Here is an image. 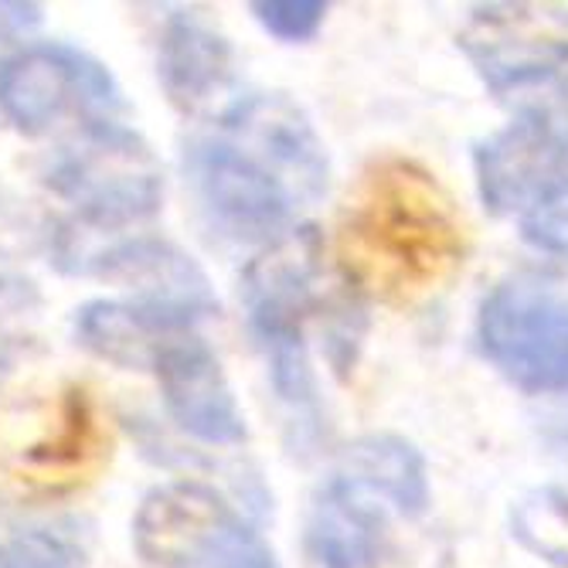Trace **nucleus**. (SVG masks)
I'll use <instances>...</instances> for the list:
<instances>
[{"mask_svg":"<svg viewBox=\"0 0 568 568\" xmlns=\"http://www.w3.org/2000/svg\"><path fill=\"white\" fill-rule=\"evenodd\" d=\"M106 283L133 290V300L161 310L184 324H197L219 314V296L209 280L184 248L164 239H130L106 252H99L92 266L82 270Z\"/></svg>","mask_w":568,"mask_h":568,"instance_id":"9b49d317","label":"nucleus"},{"mask_svg":"<svg viewBox=\"0 0 568 568\" xmlns=\"http://www.w3.org/2000/svg\"><path fill=\"white\" fill-rule=\"evenodd\" d=\"M477 347L525 395H568V293L538 273L500 280L477 310Z\"/></svg>","mask_w":568,"mask_h":568,"instance_id":"423d86ee","label":"nucleus"},{"mask_svg":"<svg viewBox=\"0 0 568 568\" xmlns=\"http://www.w3.org/2000/svg\"><path fill=\"white\" fill-rule=\"evenodd\" d=\"M463 260L467 232L433 171L382 158L361 174L337 229V266L354 293L412 306L439 293Z\"/></svg>","mask_w":568,"mask_h":568,"instance_id":"f03ea898","label":"nucleus"},{"mask_svg":"<svg viewBox=\"0 0 568 568\" xmlns=\"http://www.w3.org/2000/svg\"><path fill=\"white\" fill-rule=\"evenodd\" d=\"M123 106L113 72L72 44H28L0 65V113L21 133H48L72 113L113 120Z\"/></svg>","mask_w":568,"mask_h":568,"instance_id":"6e6552de","label":"nucleus"},{"mask_svg":"<svg viewBox=\"0 0 568 568\" xmlns=\"http://www.w3.org/2000/svg\"><path fill=\"white\" fill-rule=\"evenodd\" d=\"M85 545L79 535L34 525L0 538V568H85Z\"/></svg>","mask_w":568,"mask_h":568,"instance_id":"dca6fc26","label":"nucleus"},{"mask_svg":"<svg viewBox=\"0 0 568 568\" xmlns=\"http://www.w3.org/2000/svg\"><path fill=\"white\" fill-rule=\"evenodd\" d=\"M337 477L361 487L382 507H388V514H398L405 521L423 518L433 500L426 456L395 433L354 439L341 456Z\"/></svg>","mask_w":568,"mask_h":568,"instance_id":"f8f14e48","label":"nucleus"},{"mask_svg":"<svg viewBox=\"0 0 568 568\" xmlns=\"http://www.w3.org/2000/svg\"><path fill=\"white\" fill-rule=\"evenodd\" d=\"M158 79L184 113L209 106L232 82V44L194 14H174L158 48Z\"/></svg>","mask_w":568,"mask_h":568,"instance_id":"ddd939ff","label":"nucleus"},{"mask_svg":"<svg viewBox=\"0 0 568 568\" xmlns=\"http://www.w3.org/2000/svg\"><path fill=\"white\" fill-rule=\"evenodd\" d=\"M456 41L494 95L548 85L568 69V8L484 4Z\"/></svg>","mask_w":568,"mask_h":568,"instance_id":"1a4fd4ad","label":"nucleus"},{"mask_svg":"<svg viewBox=\"0 0 568 568\" xmlns=\"http://www.w3.org/2000/svg\"><path fill=\"white\" fill-rule=\"evenodd\" d=\"M474 178L484 209L514 225L568 209V82L528 99L477 143Z\"/></svg>","mask_w":568,"mask_h":568,"instance_id":"20e7f679","label":"nucleus"},{"mask_svg":"<svg viewBox=\"0 0 568 568\" xmlns=\"http://www.w3.org/2000/svg\"><path fill=\"white\" fill-rule=\"evenodd\" d=\"M181 171L201 222L235 245L286 239L331 187L321 133L283 92L229 102L209 130L187 136Z\"/></svg>","mask_w":568,"mask_h":568,"instance_id":"f257e3e1","label":"nucleus"},{"mask_svg":"<svg viewBox=\"0 0 568 568\" xmlns=\"http://www.w3.org/2000/svg\"><path fill=\"white\" fill-rule=\"evenodd\" d=\"M321 242L310 229L266 245L242 276V306L248 331L263 351L276 402L300 443H314L324 423L321 388L306 351V314L314 306Z\"/></svg>","mask_w":568,"mask_h":568,"instance_id":"7ed1b4c3","label":"nucleus"},{"mask_svg":"<svg viewBox=\"0 0 568 568\" xmlns=\"http://www.w3.org/2000/svg\"><path fill=\"white\" fill-rule=\"evenodd\" d=\"M184 331L194 327L136 300H92L82 310H75L79 344L95 357L130 372H150L164 341Z\"/></svg>","mask_w":568,"mask_h":568,"instance_id":"4468645a","label":"nucleus"},{"mask_svg":"<svg viewBox=\"0 0 568 568\" xmlns=\"http://www.w3.org/2000/svg\"><path fill=\"white\" fill-rule=\"evenodd\" d=\"M51 187L89 222L116 229L161 212L164 171L136 130H126L116 120H99L62 153L51 171Z\"/></svg>","mask_w":568,"mask_h":568,"instance_id":"0eeeda50","label":"nucleus"},{"mask_svg":"<svg viewBox=\"0 0 568 568\" xmlns=\"http://www.w3.org/2000/svg\"><path fill=\"white\" fill-rule=\"evenodd\" d=\"M150 372L158 375L164 408L181 433L222 449L242 446L248 439L245 412L232 392L222 361L194 331L164 341Z\"/></svg>","mask_w":568,"mask_h":568,"instance_id":"9d476101","label":"nucleus"},{"mask_svg":"<svg viewBox=\"0 0 568 568\" xmlns=\"http://www.w3.org/2000/svg\"><path fill=\"white\" fill-rule=\"evenodd\" d=\"M248 11L255 24L280 44H306L321 34L331 8L324 0H260Z\"/></svg>","mask_w":568,"mask_h":568,"instance_id":"f3484780","label":"nucleus"},{"mask_svg":"<svg viewBox=\"0 0 568 568\" xmlns=\"http://www.w3.org/2000/svg\"><path fill=\"white\" fill-rule=\"evenodd\" d=\"M510 531L531 555L568 565V490L541 487L510 510Z\"/></svg>","mask_w":568,"mask_h":568,"instance_id":"2eb2a0df","label":"nucleus"},{"mask_svg":"<svg viewBox=\"0 0 568 568\" xmlns=\"http://www.w3.org/2000/svg\"><path fill=\"white\" fill-rule=\"evenodd\" d=\"M133 548L150 568H280L263 531L201 480L153 487L133 514Z\"/></svg>","mask_w":568,"mask_h":568,"instance_id":"39448f33","label":"nucleus"}]
</instances>
